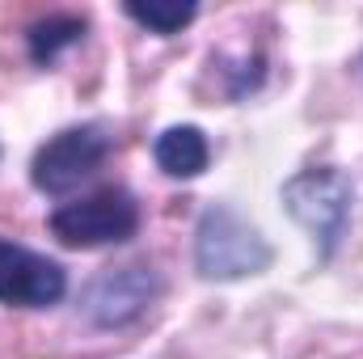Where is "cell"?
Returning <instances> with one entry per match:
<instances>
[{
    "instance_id": "obj_8",
    "label": "cell",
    "mask_w": 363,
    "mask_h": 359,
    "mask_svg": "<svg viewBox=\"0 0 363 359\" xmlns=\"http://www.w3.org/2000/svg\"><path fill=\"white\" fill-rule=\"evenodd\" d=\"M85 17H77V13H51V17H43V21H34L30 30H26V47H30V60L38 64V68H51L68 47H77L81 38H85Z\"/></svg>"
},
{
    "instance_id": "obj_9",
    "label": "cell",
    "mask_w": 363,
    "mask_h": 359,
    "mask_svg": "<svg viewBox=\"0 0 363 359\" xmlns=\"http://www.w3.org/2000/svg\"><path fill=\"white\" fill-rule=\"evenodd\" d=\"M123 13H127L135 26H144L148 34L169 38V34H182V30L194 21L199 4H194V0H148V4H144V0H127Z\"/></svg>"
},
{
    "instance_id": "obj_1",
    "label": "cell",
    "mask_w": 363,
    "mask_h": 359,
    "mask_svg": "<svg viewBox=\"0 0 363 359\" xmlns=\"http://www.w3.org/2000/svg\"><path fill=\"white\" fill-rule=\"evenodd\" d=\"M271 245L267 237L237 216L228 203H211L203 207L199 224H194V270L211 283H233V279H250L271 267Z\"/></svg>"
},
{
    "instance_id": "obj_4",
    "label": "cell",
    "mask_w": 363,
    "mask_h": 359,
    "mask_svg": "<svg viewBox=\"0 0 363 359\" xmlns=\"http://www.w3.org/2000/svg\"><path fill=\"white\" fill-rule=\"evenodd\" d=\"M114 153V136L97 123H81V127H64L55 131L30 161V182L43 194H68L81 182H89L106 157Z\"/></svg>"
},
{
    "instance_id": "obj_3",
    "label": "cell",
    "mask_w": 363,
    "mask_h": 359,
    "mask_svg": "<svg viewBox=\"0 0 363 359\" xmlns=\"http://www.w3.org/2000/svg\"><path fill=\"white\" fill-rule=\"evenodd\" d=\"M140 233V203L123 186H101L85 199H72L51 211V237L68 250L123 245Z\"/></svg>"
},
{
    "instance_id": "obj_7",
    "label": "cell",
    "mask_w": 363,
    "mask_h": 359,
    "mask_svg": "<svg viewBox=\"0 0 363 359\" xmlns=\"http://www.w3.org/2000/svg\"><path fill=\"white\" fill-rule=\"evenodd\" d=\"M152 157H157V170H161L165 178L190 182L207 170L211 144H207V136H203L194 123H178V127H165V131L157 136Z\"/></svg>"
},
{
    "instance_id": "obj_2",
    "label": "cell",
    "mask_w": 363,
    "mask_h": 359,
    "mask_svg": "<svg viewBox=\"0 0 363 359\" xmlns=\"http://www.w3.org/2000/svg\"><path fill=\"white\" fill-rule=\"evenodd\" d=\"M351 203H355V186L342 170H304L283 182V207L313 237L321 263L338 254L351 228Z\"/></svg>"
},
{
    "instance_id": "obj_5",
    "label": "cell",
    "mask_w": 363,
    "mask_h": 359,
    "mask_svg": "<svg viewBox=\"0 0 363 359\" xmlns=\"http://www.w3.org/2000/svg\"><path fill=\"white\" fill-rule=\"evenodd\" d=\"M157 296H161V275L135 263V267L101 270L81 296V313L97 330H118V326H131L135 317H144Z\"/></svg>"
},
{
    "instance_id": "obj_6",
    "label": "cell",
    "mask_w": 363,
    "mask_h": 359,
    "mask_svg": "<svg viewBox=\"0 0 363 359\" xmlns=\"http://www.w3.org/2000/svg\"><path fill=\"white\" fill-rule=\"evenodd\" d=\"M68 292V270L47 254H34L0 237V304L9 309H51Z\"/></svg>"
}]
</instances>
